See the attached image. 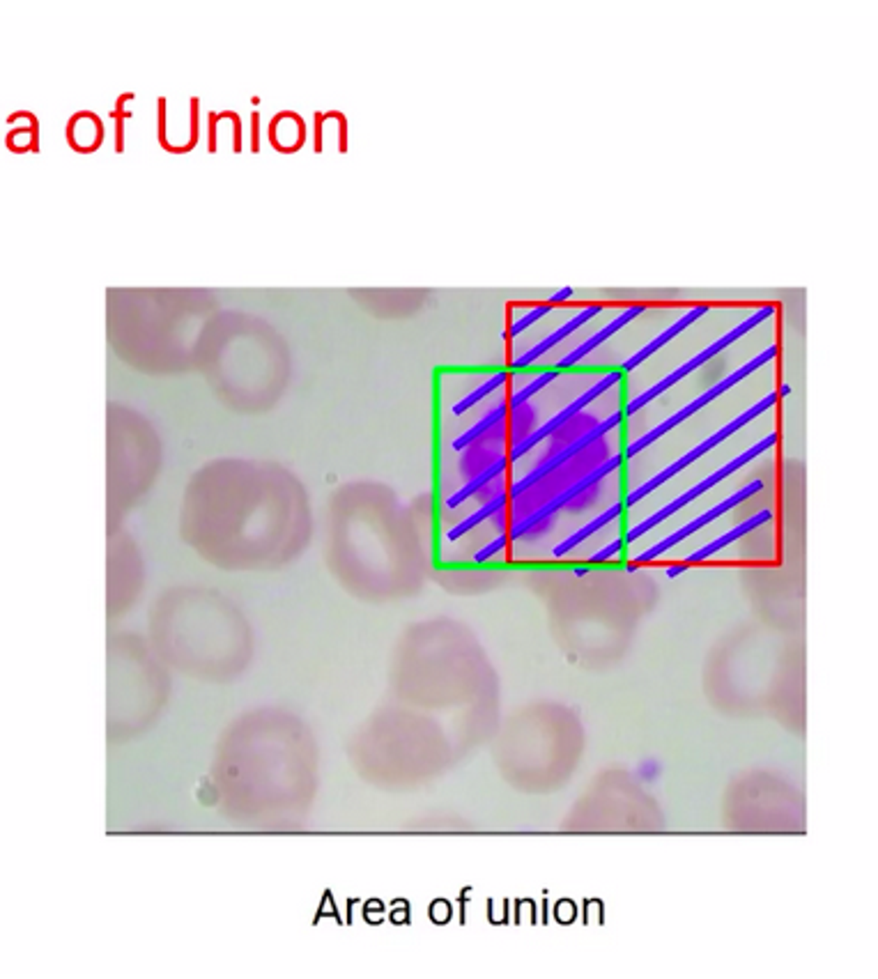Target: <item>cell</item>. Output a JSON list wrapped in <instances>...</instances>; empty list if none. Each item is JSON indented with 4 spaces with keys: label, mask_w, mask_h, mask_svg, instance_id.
Instances as JSON below:
<instances>
[{
    "label": "cell",
    "mask_w": 878,
    "mask_h": 979,
    "mask_svg": "<svg viewBox=\"0 0 878 979\" xmlns=\"http://www.w3.org/2000/svg\"><path fill=\"white\" fill-rule=\"evenodd\" d=\"M706 311H709V306H697V309H692V311H690V313H685V315H683V318H681V320H679V322H676V324H672V327H669V329H667V331H663V333H660V336H658V339H655V341H654V343H649V345H646V348H644V350H639V352H637V354H635V357H630V359H628V361H625V363H624V369H621V373H628V370L637 369V366H639V363H642V361H644V359H646V357H651V354H654V352H655V350H660V348H663V345H664V343H667V341H672V339H674L676 333H681V331H683V329H688V327H690V324H692V322H694V320H699V318H701V315H704V313H706Z\"/></svg>",
    "instance_id": "obj_13"
},
{
    "label": "cell",
    "mask_w": 878,
    "mask_h": 979,
    "mask_svg": "<svg viewBox=\"0 0 878 979\" xmlns=\"http://www.w3.org/2000/svg\"><path fill=\"white\" fill-rule=\"evenodd\" d=\"M642 311H644V306H633V309L624 311V313H621L619 318L614 320L612 324H607V327H605V329H600V331L596 333V336H591V339H589V341H584V343L579 345V348H575L573 352L566 354V357L561 359L559 363H557V370H559V369H568V366H573V363H577L582 357H587V354H589L591 350H596L600 343H605V341H607L609 336H612V333H616L621 327H625V324H628L633 318H637V315L642 313Z\"/></svg>",
    "instance_id": "obj_12"
},
{
    "label": "cell",
    "mask_w": 878,
    "mask_h": 979,
    "mask_svg": "<svg viewBox=\"0 0 878 979\" xmlns=\"http://www.w3.org/2000/svg\"><path fill=\"white\" fill-rule=\"evenodd\" d=\"M224 487L198 481L191 490L182 523L191 547L228 571H265L295 559L309 536L300 494L255 467L224 465Z\"/></svg>",
    "instance_id": "obj_1"
},
{
    "label": "cell",
    "mask_w": 878,
    "mask_h": 979,
    "mask_svg": "<svg viewBox=\"0 0 878 979\" xmlns=\"http://www.w3.org/2000/svg\"><path fill=\"white\" fill-rule=\"evenodd\" d=\"M775 403H778V393H770V396H766L764 400H761V403H757V405H754V408H749L748 412L740 414V417L736 418V421L727 423V426H724L722 430H718V433L711 435V437L706 439V442H701V444H699V446H694L692 451L688 453V456H683V457H681V460H676L674 465H669V467L664 469V472H660L658 476L651 478L649 483H644L642 487H637V490H635V493L628 497V502H625V506H635V504H637L639 499H644L649 493H654L655 487H660L664 481H669V478H672V476H676V474H679L681 469H685V467H688V465H692L694 460H699V457L704 456L706 451H711V448H713V446H718V444H720V442H724V439H727L729 435H734L736 430H740V427L745 426V423H749L754 417H759V414H761V412H766V409H768V408H773Z\"/></svg>",
    "instance_id": "obj_3"
},
{
    "label": "cell",
    "mask_w": 878,
    "mask_h": 979,
    "mask_svg": "<svg viewBox=\"0 0 878 979\" xmlns=\"http://www.w3.org/2000/svg\"><path fill=\"white\" fill-rule=\"evenodd\" d=\"M584 572H587V568H577V571H575V575H577V577H582V575H584Z\"/></svg>",
    "instance_id": "obj_26"
},
{
    "label": "cell",
    "mask_w": 878,
    "mask_h": 979,
    "mask_svg": "<svg viewBox=\"0 0 878 979\" xmlns=\"http://www.w3.org/2000/svg\"><path fill=\"white\" fill-rule=\"evenodd\" d=\"M152 639L164 660L198 678L228 681L251 660L242 611L205 589L164 593L152 614Z\"/></svg>",
    "instance_id": "obj_2"
},
{
    "label": "cell",
    "mask_w": 878,
    "mask_h": 979,
    "mask_svg": "<svg viewBox=\"0 0 878 979\" xmlns=\"http://www.w3.org/2000/svg\"><path fill=\"white\" fill-rule=\"evenodd\" d=\"M506 465H509V457H500V460H497V463H494V465H490V467L485 469V472H481L479 476L472 478V481L467 483V485H464L463 490H458V493H455L453 497H451L449 502H446V504H449V508H455L460 502H464V499H467V497H472V494H474L476 490H479V487H483L485 483L490 481V478L500 476V474L506 469Z\"/></svg>",
    "instance_id": "obj_16"
},
{
    "label": "cell",
    "mask_w": 878,
    "mask_h": 979,
    "mask_svg": "<svg viewBox=\"0 0 878 979\" xmlns=\"http://www.w3.org/2000/svg\"><path fill=\"white\" fill-rule=\"evenodd\" d=\"M506 409H509V405H506V403L497 405V409H492V412H490L488 417L483 418V421L476 423V426L472 427V430H467V433H464L463 437L455 439V442H453V448H455V451H460V448H464V446H470V444L474 442V439L479 437V435H483L485 430H488V427H492L494 423H497L501 417H504Z\"/></svg>",
    "instance_id": "obj_18"
},
{
    "label": "cell",
    "mask_w": 878,
    "mask_h": 979,
    "mask_svg": "<svg viewBox=\"0 0 878 979\" xmlns=\"http://www.w3.org/2000/svg\"><path fill=\"white\" fill-rule=\"evenodd\" d=\"M775 354H778V348H775V345H773V348H768V350H766V352L759 354V357H754L752 361L745 363L743 369H739L734 375H729L727 379H722V382H720L718 387L709 389V391H706L704 396H699L697 400H692V403H690L688 408H683V409H681V412H676L674 417L667 418V421H664V423H660L658 427H654V430H651L649 435H644V437H639L637 442L630 444V446H628V453H625V456L633 457V456H637V453H642L644 448L649 446V444H654L655 439H660L664 433H669V430H672V427L679 426L681 421H685V418L692 417L694 412H699V409L704 408V405H709L711 400H715V398H718L720 393H724V391H727V389H731V387H734V384H739L740 379L748 378L749 373H754V370H757V369H761V366H764V363L773 361Z\"/></svg>",
    "instance_id": "obj_4"
},
{
    "label": "cell",
    "mask_w": 878,
    "mask_h": 979,
    "mask_svg": "<svg viewBox=\"0 0 878 979\" xmlns=\"http://www.w3.org/2000/svg\"><path fill=\"white\" fill-rule=\"evenodd\" d=\"M506 499H509V494H500V497H497V499H492V502H490V504H485V506L481 508L479 513H474V515L467 517V520H464V523H460L458 527L451 529V532H449V541H458V538L463 536V533H467V532H470V529H474L476 524L483 523L485 517H490V515H492V513L500 511V508L506 504Z\"/></svg>",
    "instance_id": "obj_17"
},
{
    "label": "cell",
    "mask_w": 878,
    "mask_h": 979,
    "mask_svg": "<svg viewBox=\"0 0 878 979\" xmlns=\"http://www.w3.org/2000/svg\"><path fill=\"white\" fill-rule=\"evenodd\" d=\"M568 297H573V288H564L561 293L552 294V299H549V302H552V303L554 302H564V299H568Z\"/></svg>",
    "instance_id": "obj_24"
},
{
    "label": "cell",
    "mask_w": 878,
    "mask_h": 979,
    "mask_svg": "<svg viewBox=\"0 0 878 979\" xmlns=\"http://www.w3.org/2000/svg\"><path fill=\"white\" fill-rule=\"evenodd\" d=\"M761 487H764V481H754V483H749V485L745 487V490H739V493H736L734 497L724 499L722 504H718V506H715V508H711L709 513H704V515H701V517H697V520H692V523H690L688 527L679 529V532L672 533V536H669V538H664V541H660L658 545H654V547H651V550H646V552H644V554H639V557L635 559V563H644V561H651V559L660 557V554H663V552H667V550H672V547H674V545H679L681 541H685V538H688V536H692L694 532H699V529L704 527V524L713 523L715 517L724 515V513H727L729 508L739 506L740 502H745V499H748V497H752V494H757L759 490H761Z\"/></svg>",
    "instance_id": "obj_7"
},
{
    "label": "cell",
    "mask_w": 878,
    "mask_h": 979,
    "mask_svg": "<svg viewBox=\"0 0 878 979\" xmlns=\"http://www.w3.org/2000/svg\"><path fill=\"white\" fill-rule=\"evenodd\" d=\"M773 313H775V309H773V306H766V309L757 311V313H754V315H752V318H748V320H745V322H743V324H739V327H736V329H731V331H729V333H724L722 339H718V341H715V343H713V345H711V348H706V350H704V352H699V354H697V357H694V359H690V361H688V363H685V366H681V369H679V370H674V373H669V375H667V378H664V379H660V382H658V384H655V387H651V389H649V391H644V393H642V396H639V398H635L633 403H630V405H628V409H625V414H635V412H637V409H642V408H644V405H646V403H651V400H654V398H658V396H660V393H663V391H667V389H669V387H674V384H676V382H679V379H681V378H685V375H688V373H692V370H694V369H699V366H701V363H706V361H709V359H711V357H715V354H718V352H722V350H724V348H729V345H731V343H736V341H739V339H740V336H743V333H748V331H749V329H754V327H757V324H759V322H764V320H766V318H770V315H773Z\"/></svg>",
    "instance_id": "obj_6"
},
{
    "label": "cell",
    "mask_w": 878,
    "mask_h": 979,
    "mask_svg": "<svg viewBox=\"0 0 878 979\" xmlns=\"http://www.w3.org/2000/svg\"><path fill=\"white\" fill-rule=\"evenodd\" d=\"M506 541H509V536H500V538H497V541L490 542L488 547H483V550H481V552H476V557H474V559H476V563H481V561H485V559H488V557H492V554L497 552V550H501V547L506 545Z\"/></svg>",
    "instance_id": "obj_22"
},
{
    "label": "cell",
    "mask_w": 878,
    "mask_h": 979,
    "mask_svg": "<svg viewBox=\"0 0 878 979\" xmlns=\"http://www.w3.org/2000/svg\"><path fill=\"white\" fill-rule=\"evenodd\" d=\"M619 465H621V456L609 457L607 463L600 465V467L596 469V472H591L589 476H584L582 481H577V483H575V485H570L568 490H564V493H561V494H557V497H554L552 502L545 504V506L540 508V511H536L534 515L527 517V520H524V523H520L518 527H515L513 532H511V536H513V538H520L524 532H530V529L534 527V524H539L540 520H545V517L552 515L554 511H559V508L564 506V504H568L570 499L577 497V494L582 493V490H587V487H591V485H594V483H598L603 476H607V474H609V472H614V469L619 467Z\"/></svg>",
    "instance_id": "obj_10"
},
{
    "label": "cell",
    "mask_w": 878,
    "mask_h": 979,
    "mask_svg": "<svg viewBox=\"0 0 878 979\" xmlns=\"http://www.w3.org/2000/svg\"><path fill=\"white\" fill-rule=\"evenodd\" d=\"M557 375H559V370H557V369H552V370H548V373L540 375V378L536 379L534 384H530V387L522 389V391L515 393V396L511 398V400H509V408H513V409H515V408H520V405L527 403V400H530V398L534 396L536 391H540V389H543L545 384H549V382H552V379H557Z\"/></svg>",
    "instance_id": "obj_20"
},
{
    "label": "cell",
    "mask_w": 878,
    "mask_h": 979,
    "mask_svg": "<svg viewBox=\"0 0 878 979\" xmlns=\"http://www.w3.org/2000/svg\"><path fill=\"white\" fill-rule=\"evenodd\" d=\"M775 442H778V435L773 433V435H768V437H766V439H761V442L754 444V446H752V448H748V451H745L743 456H739V457H736V460H731V463H729V465H724L722 469H718V472H715V474H711V476H706L704 481L699 483V485H694L692 490H688V493H685L683 497L674 499V502H672V504H667V506H664V508H660V511L655 513V515H651L649 520H644V523L639 524V527H635L633 532L628 533V538H625V542L637 541V538H639V536H644V533L649 532V529L658 527V524L663 523V520H667L669 515H674V513H676V511H681V508H683L685 504H690V502H692V499H697L699 494H704L706 490H711V487H713V485H718L720 481H724V478H727V476H731V474H734L736 469L743 467V465H748L749 460H754V457H757L759 453H764L766 448L773 446Z\"/></svg>",
    "instance_id": "obj_5"
},
{
    "label": "cell",
    "mask_w": 878,
    "mask_h": 979,
    "mask_svg": "<svg viewBox=\"0 0 878 979\" xmlns=\"http://www.w3.org/2000/svg\"><path fill=\"white\" fill-rule=\"evenodd\" d=\"M688 566H690V563H681V566H674V568H669V571H667V575H669V577H676V575H679V572L688 571Z\"/></svg>",
    "instance_id": "obj_25"
},
{
    "label": "cell",
    "mask_w": 878,
    "mask_h": 979,
    "mask_svg": "<svg viewBox=\"0 0 878 979\" xmlns=\"http://www.w3.org/2000/svg\"><path fill=\"white\" fill-rule=\"evenodd\" d=\"M770 517H773V513H770V511H768V508H766V511H761V513H757V515H754V517H749L748 523H743V524H740V527L731 529V532H729V533H724V536H722V538H718V541H713V542H711V545L701 547V550H697V552H694V554H690V557H688V561H685V563L704 561V559H709V557H711V554H715V552H718V550H722V547H727V545H729V542H734V541H739V538H740V536H745V533L754 532V529H757V527H759V524H764V523H768Z\"/></svg>",
    "instance_id": "obj_14"
},
{
    "label": "cell",
    "mask_w": 878,
    "mask_h": 979,
    "mask_svg": "<svg viewBox=\"0 0 878 979\" xmlns=\"http://www.w3.org/2000/svg\"><path fill=\"white\" fill-rule=\"evenodd\" d=\"M506 378H509V373H506V370H500V373L494 375V378H490V379H488V382H485V384H483V387H479V389H476V391H474V393H470V396L464 398V400H460V403H458V405H453V412H455V414H463V412H467V409H470V408H472V405H476V403H479L481 398H483V396H488V393H490V391H492V389L501 387V384H504V382H506Z\"/></svg>",
    "instance_id": "obj_19"
},
{
    "label": "cell",
    "mask_w": 878,
    "mask_h": 979,
    "mask_svg": "<svg viewBox=\"0 0 878 979\" xmlns=\"http://www.w3.org/2000/svg\"><path fill=\"white\" fill-rule=\"evenodd\" d=\"M600 311H603V309H600V306H591V309H587V311H582V313H579V315H575V318L570 320V322H566L564 327L557 329V331H554L552 336H548V339H545L543 343H539L534 350H530V352H527V354H522V357H520V359H515V361H513V370H515V369H524V366H530V363L539 361V359L543 357V354L548 352V350H552L554 345L559 343L561 339H566V336H568V333H573L575 329L582 327L584 322H589V320L594 318V315H598Z\"/></svg>",
    "instance_id": "obj_11"
},
{
    "label": "cell",
    "mask_w": 878,
    "mask_h": 979,
    "mask_svg": "<svg viewBox=\"0 0 878 979\" xmlns=\"http://www.w3.org/2000/svg\"><path fill=\"white\" fill-rule=\"evenodd\" d=\"M621 547H624V541H614L612 545L605 547V550H600L598 554H594V557H591V561H605V559H612L614 554L621 552Z\"/></svg>",
    "instance_id": "obj_23"
},
{
    "label": "cell",
    "mask_w": 878,
    "mask_h": 979,
    "mask_svg": "<svg viewBox=\"0 0 878 979\" xmlns=\"http://www.w3.org/2000/svg\"><path fill=\"white\" fill-rule=\"evenodd\" d=\"M621 375H624V373H621V370H612V373L605 375L603 379H598V382H596L594 387L589 389V391L582 393V396H579L573 405H568V408H566L564 412H559V414H557V417L549 418V421L545 423L543 427H539V430H536L534 435H530V437H524L522 442H520L518 446H515L513 451L509 453V460H518V457H520V456H524V453L530 451V448H534L536 444L543 442L545 437H549V435H552V430H557V427H559V426H564V423L568 421V418L573 417L575 412H579V409H582L584 405H589L596 396H600V393L607 391L609 387H614V384L619 382Z\"/></svg>",
    "instance_id": "obj_8"
},
{
    "label": "cell",
    "mask_w": 878,
    "mask_h": 979,
    "mask_svg": "<svg viewBox=\"0 0 878 979\" xmlns=\"http://www.w3.org/2000/svg\"><path fill=\"white\" fill-rule=\"evenodd\" d=\"M621 418H624V414L616 412V414H612V417H609L607 421H603V423H598V426H596V427H591L589 433L582 435V437H579L577 442L570 444L568 448H564V451H561L559 456L554 457V460H549V463H545L543 467H539V469H536V472L527 474V476H524L520 483H515L513 490H511V493H509V497H513V499H515V497H518V494H522L524 490H530V487L534 485V483H539L540 478H545V476H548V474H552V469H557L561 463H566V460H570V457H573L575 453L582 451L584 446H589V444H594L596 439H600V437H603V435H607L609 430H612V427L619 426Z\"/></svg>",
    "instance_id": "obj_9"
},
{
    "label": "cell",
    "mask_w": 878,
    "mask_h": 979,
    "mask_svg": "<svg viewBox=\"0 0 878 979\" xmlns=\"http://www.w3.org/2000/svg\"><path fill=\"white\" fill-rule=\"evenodd\" d=\"M621 511H624V506H621V504H614V506H612V508H607V511H605L603 515L596 517L594 523H589L584 529H579V532H575L570 538H566V541L561 542L559 547H554V557H564V554L568 552V550H573V547L577 545V542H582L584 538L591 536V533L598 532L600 527H605V524L612 523L614 517H619V515H621Z\"/></svg>",
    "instance_id": "obj_15"
},
{
    "label": "cell",
    "mask_w": 878,
    "mask_h": 979,
    "mask_svg": "<svg viewBox=\"0 0 878 979\" xmlns=\"http://www.w3.org/2000/svg\"><path fill=\"white\" fill-rule=\"evenodd\" d=\"M549 309H552V306H539V309H534V311H531V313L524 315L522 320H518V322H515V324H511V329H509V331H506V336H509V339H513V336H518V333H522L524 329L531 327V324H534L536 320L543 318L545 313H549Z\"/></svg>",
    "instance_id": "obj_21"
}]
</instances>
